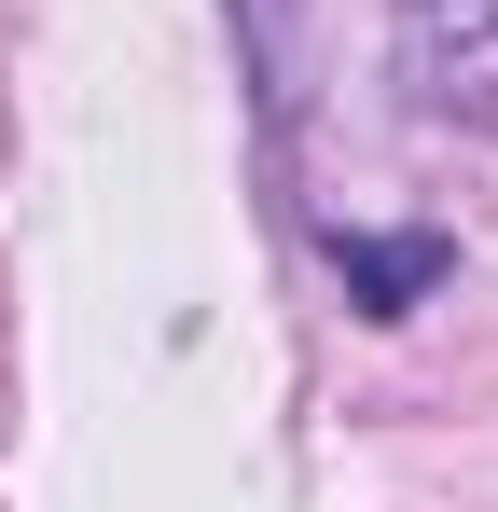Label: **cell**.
<instances>
[{"label": "cell", "instance_id": "6da1fadb", "mask_svg": "<svg viewBox=\"0 0 498 512\" xmlns=\"http://www.w3.org/2000/svg\"><path fill=\"white\" fill-rule=\"evenodd\" d=\"M332 277H346L360 319H415V305L457 277V236H429V222H415V236H346V222H332Z\"/></svg>", "mask_w": 498, "mask_h": 512}, {"label": "cell", "instance_id": "7a4b0ae2", "mask_svg": "<svg viewBox=\"0 0 498 512\" xmlns=\"http://www.w3.org/2000/svg\"><path fill=\"white\" fill-rule=\"evenodd\" d=\"M443 42H457L443 97L485 84V70H498V0H402V70H415V84H429V56H443Z\"/></svg>", "mask_w": 498, "mask_h": 512}]
</instances>
